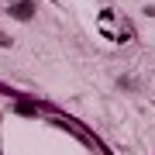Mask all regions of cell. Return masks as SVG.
<instances>
[{
	"label": "cell",
	"mask_w": 155,
	"mask_h": 155,
	"mask_svg": "<svg viewBox=\"0 0 155 155\" xmlns=\"http://www.w3.org/2000/svg\"><path fill=\"white\" fill-rule=\"evenodd\" d=\"M14 14H17V17H28V14H31V4H17Z\"/></svg>",
	"instance_id": "6da1fadb"
}]
</instances>
